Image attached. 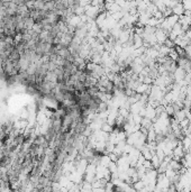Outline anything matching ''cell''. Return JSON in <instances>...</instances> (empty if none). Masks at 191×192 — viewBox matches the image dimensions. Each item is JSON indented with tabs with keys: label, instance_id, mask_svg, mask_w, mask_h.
<instances>
[{
	"label": "cell",
	"instance_id": "obj_1",
	"mask_svg": "<svg viewBox=\"0 0 191 192\" xmlns=\"http://www.w3.org/2000/svg\"><path fill=\"white\" fill-rule=\"evenodd\" d=\"M172 13L174 15H178V16H181V15L184 14V7L182 5V2H178L174 7L172 8Z\"/></svg>",
	"mask_w": 191,
	"mask_h": 192
},
{
	"label": "cell",
	"instance_id": "obj_2",
	"mask_svg": "<svg viewBox=\"0 0 191 192\" xmlns=\"http://www.w3.org/2000/svg\"><path fill=\"white\" fill-rule=\"evenodd\" d=\"M190 146H191V138L185 137L183 139V148L185 149V151H188V149L190 148Z\"/></svg>",
	"mask_w": 191,
	"mask_h": 192
},
{
	"label": "cell",
	"instance_id": "obj_3",
	"mask_svg": "<svg viewBox=\"0 0 191 192\" xmlns=\"http://www.w3.org/2000/svg\"><path fill=\"white\" fill-rule=\"evenodd\" d=\"M184 10H191V0H182Z\"/></svg>",
	"mask_w": 191,
	"mask_h": 192
}]
</instances>
